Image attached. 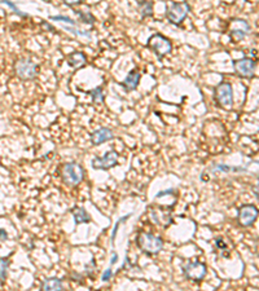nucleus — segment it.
I'll return each instance as SVG.
<instances>
[{
  "label": "nucleus",
  "instance_id": "1",
  "mask_svg": "<svg viewBox=\"0 0 259 291\" xmlns=\"http://www.w3.org/2000/svg\"><path fill=\"white\" fill-rule=\"evenodd\" d=\"M137 247L147 255H157L163 249V239L152 232H140L136 237Z\"/></svg>",
  "mask_w": 259,
  "mask_h": 291
},
{
  "label": "nucleus",
  "instance_id": "2",
  "mask_svg": "<svg viewBox=\"0 0 259 291\" xmlns=\"http://www.w3.org/2000/svg\"><path fill=\"white\" fill-rule=\"evenodd\" d=\"M64 184L67 186L79 185L84 179V170L77 162H67L60 170Z\"/></svg>",
  "mask_w": 259,
  "mask_h": 291
},
{
  "label": "nucleus",
  "instance_id": "3",
  "mask_svg": "<svg viewBox=\"0 0 259 291\" xmlns=\"http://www.w3.org/2000/svg\"><path fill=\"white\" fill-rule=\"evenodd\" d=\"M189 12H191V5L187 1L171 3L166 7V18L170 24L180 26L189 14Z\"/></svg>",
  "mask_w": 259,
  "mask_h": 291
},
{
  "label": "nucleus",
  "instance_id": "4",
  "mask_svg": "<svg viewBox=\"0 0 259 291\" xmlns=\"http://www.w3.org/2000/svg\"><path fill=\"white\" fill-rule=\"evenodd\" d=\"M147 47L151 49L152 52L157 55L158 58H163L165 56H167L168 53H171L172 51L171 40L166 38L165 35H162V34H158V32L153 34L151 38L148 39Z\"/></svg>",
  "mask_w": 259,
  "mask_h": 291
},
{
  "label": "nucleus",
  "instance_id": "5",
  "mask_svg": "<svg viewBox=\"0 0 259 291\" xmlns=\"http://www.w3.org/2000/svg\"><path fill=\"white\" fill-rule=\"evenodd\" d=\"M214 100L223 109H231L233 106V89L231 83L222 82L214 88Z\"/></svg>",
  "mask_w": 259,
  "mask_h": 291
},
{
  "label": "nucleus",
  "instance_id": "6",
  "mask_svg": "<svg viewBox=\"0 0 259 291\" xmlns=\"http://www.w3.org/2000/svg\"><path fill=\"white\" fill-rule=\"evenodd\" d=\"M39 66L32 58H21L14 63V73L22 81H32L38 75Z\"/></svg>",
  "mask_w": 259,
  "mask_h": 291
},
{
  "label": "nucleus",
  "instance_id": "7",
  "mask_svg": "<svg viewBox=\"0 0 259 291\" xmlns=\"http://www.w3.org/2000/svg\"><path fill=\"white\" fill-rule=\"evenodd\" d=\"M182 269L184 277L193 282H201L207 274L206 264L202 262H188L183 265Z\"/></svg>",
  "mask_w": 259,
  "mask_h": 291
},
{
  "label": "nucleus",
  "instance_id": "8",
  "mask_svg": "<svg viewBox=\"0 0 259 291\" xmlns=\"http://www.w3.org/2000/svg\"><path fill=\"white\" fill-rule=\"evenodd\" d=\"M259 211L253 204H244L238 208L237 220L241 227H252L258 218Z\"/></svg>",
  "mask_w": 259,
  "mask_h": 291
},
{
  "label": "nucleus",
  "instance_id": "9",
  "mask_svg": "<svg viewBox=\"0 0 259 291\" xmlns=\"http://www.w3.org/2000/svg\"><path fill=\"white\" fill-rule=\"evenodd\" d=\"M118 163V153L116 150H109L102 157H95L92 159V167L95 170H109L116 167Z\"/></svg>",
  "mask_w": 259,
  "mask_h": 291
},
{
  "label": "nucleus",
  "instance_id": "10",
  "mask_svg": "<svg viewBox=\"0 0 259 291\" xmlns=\"http://www.w3.org/2000/svg\"><path fill=\"white\" fill-rule=\"evenodd\" d=\"M233 69L238 77L252 78L256 71V61L250 57H244L241 60H236L233 62Z\"/></svg>",
  "mask_w": 259,
  "mask_h": 291
},
{
  "label": "nucleus",
  "instance_id": "11",
  "mask_svg": "<svg viewBox=\"0 0 259 291\" xmlns=\"http://www.w3.org/2000/svg\"><path fill=\"white\" fill-rule=\"evenodd\" d=\"M249 32H250V26L245 20H238V18L232 20L231 28H229V35L236 43L241 42L242 39L246 38Z\"/></svg>",
  "mask_w": 259,
  "mask_h": 291
},
{
  "label": "nucleus",
  "instance_id": "12",
  "mask_svg": "<svg viewBox=\"0 0 259 291\" xmlns=\"http://www.w3.org/2000/svg\"><path fill=\"white\" fill-rule=\"evenodd\" d=\"M149 215H151L152 220H153L156 224L161 225L163 228H167L168 225L172 223L171 208H163V207L152 208Z\"/></svg>",
  "mask_w": 259,
  "mask_h": 291
},
{
  "label": "nucleus",
  "instance_id": "13",
  "mask_svg": "<svg viewBox=\"0 0 259 291\" xmlns=\"http://www.w3.org/2000/svg\"><path fill=\"white\" fill-rule=\"evenodd\" d=\"M113 139H114L113 131L110 128H106V127H101V128L94 131L91 134V144L94 146H98V145L108 143V141L113 140Z\"/></svg>",
  "mask_w": 259,
  "mask_h": 291
},
{
  "label": "nucleus",
  "instance_id": "14",
  "mask_svg": "<svg viewBox=\"0 0 259 291\" xmlns=\"http://www.w3.org/2000/svg\"><path fill=\"white\" fill-rule=\"evenodd\" d=\"M140 79H141L140 71L137 70V69H132V70L127 74V77L125 78V81L121 83V86L125 88V91L126 92L135 91V89L137 88V86H139V83H140Z\"/></svg>",
  "mask_w": 259,
  "mask_h": 291
},
{
  "label": "nucleus",
  "instance_id": "15",
  "mask_svg": "<svg viewBox=\"0 0 259 291\" xmlns=\"http://www.w3.org/2000/svg\"><path fill=\"white\" fill-rule=\"evenodd\" d=\"M66 61L69 63V66H71L73 69H82L87 63V56L82 51H75V52L67 55Z\"/></svg>",
  "mask_w": 259,
  "mask_h": 291
},
{
  "label": "nucleus",
  "instance_id": "16",
  "mask_svg": "<svg viewBox=\"0 0 259 291\" xmlns=\"http://www.w3.org/2000/svg\"><path fill=\"white\" fill-rule=\"evenodd\" d=\"M71 215H73L75 224H87L91 221V216L87 212V210L84 207L75 206L71 208Z\"/></svg>",
  "mask_w": 259,
  "mask_h": 291
},
{
  "label": "nucleus",
  "instance_id": "17",
  "mask_svg": "<svg viewBox=\"0 0 259 291\" xmlns=\"http://www.w3.org/2000/svg\"><path fill=\"white\" fill-rule=\"evenodd\" d=\"M40 290L46 291H55V290H64V282L63 280L56 277H51L43 280L42 285H40Z\"/></svg>",
  "mask_w": 259,
  "mask_h": 291
},
{
  "label": "nucleus",
  "instance_id": "18",
  "mask_svg": "<svg viewBox=\"0 0 259 291\" xmlns=\"http://www.w3.org/2000/svg\"><path fill=\"white\" fill-rule=\"evenodd\" d=\"M139 13H140L141 18H148L153 16V3L151 0L139 1Z\"/></svg>",
  "mask_w": 259,
  "mask_h": 291
},
{
  "label": "nucleus",
  "instance_id": "19",
  "mask_svg": "<svg viewBox=\"0 0 259 291\" xmlns=\"http://www.w3.org/2000/svg\"><path fill=\"white\" fill-rule=\"evenodd\" d=\"M88 93L91 96L92 102L96 104V105H97V104H104V101H105V95H104V89H102V87H95L94 89H91Z\"/></svg>",
  "mask_w": 259,
  "mask_h": 291
},
{
  "label": "nucleus",
  "instance_id": "20",
  "mask_svg": "<svg viewBox=\"0 0 259 291\" xmlns=\"http://www.w3.org/2000/svg\"><path fill=\"white\" fill-rule=\"evenodd\" d=\"M75 14H77L78 18H79V21L83 22V24L86 25H94L95 21H96V18H95V16L91 12L78 9V11H75Z\"/></svg>",
  "mask_w": 259,
  "mask_h": 291
},
{
  "label": "nucleus",
  "instance_id": "21",
  "mask_svg": "<svg viewBox=\"0 0 259 291\" xmlns=\"http://www.w3.org/2000/svg\"><path fill=\"white\" fill-rule=\"evenodd\" d=\"M8 268H9V260L0 259V282L3 284L7 280Z\"/></svg>",
  "mask_w": 259,
  "mask_h": 291
},
{
  "label": "nucleus",
  "instance_id": "22",
  "mask_svg": "<svg viewBox=\"0 0 259 291\" xmlns=\"http://www.w3.org/2000/svg\"><path fill=\"white\" fill-rule=\"evenodd\" d=\"M64 29L69 32H73L74 35L77 36H84V38L91 39V34L90 31H84V30H79V29H75V26H64Z\"/></svg>",
  "mask_w": 259,
  "mask_h": 291
},
{
  "label": "nucleus",
  "instance_id": "23",
  "mask_svg": "<svg viewBox=\"0 0 259 291\" xmlns=\"http://www.w3.org/2000/svg\"><path fill=\"white\" fill-rule=\"evenodd\" d=\"M0 3L5 4V5H8V7L11 8L12 11H13V13H16V14H17V16H20V17H28V14L20 11V8H18L17 5H16V4H14V3H12L11 0H0Z\"/></svg>",
  "mask_w": 259,
  "mask_h": 291
},
{
  "label": "nucleus",
  "instance_id": "24",
  "mask_svg": "<svg viewBox=\"0 0 259 291\" xmlns=\"http://www.w3.org/2000/svg\"><path fill=\"white\" fill-rule=\"evenodd\" d=\"M49 20H52V21H60L64 22V24L70 25V26H75L77 22L73 21L70 17H67V16H52V17H49Z\"/></svg>",
  "mask_w": 259,
  "mask_h": 291
},
{
  "label": "nucleus",
  "instance_id": "25",
  "mask_svg": "<svg viewBox=\"0 0 259 291\" xmlns=\"http://www.w3.org/2000/svg\"><path fill=\"white\" fill-rule=\"evenodd\" d=\"M130 216H131V214L126 215V216H123V218L119 219V220L116 223V225H114V229H113V232H112V243L113 245H114V241H116V235H117V232H118V229H119V225L122 224V223H125V221L130 218Z\"/></svg>",
  "mask_w": 259,
  "mask_h": 291
},
{
  "label": "nucleus",
  "instance_id": "26",
  "mask_svg": "<svg viewBox=\"0 0 259 291\" xmlns=\"http://www.w3.org/2000/svg\"><path fill=\"white\" fill-rule=\"evenodd\" d=\"M112 276H113V269H112V265H110L108 269L104 270V273H102L101 276V280L104 281V282H108V281L112 278Z\"/></svg>",
  "mask_w": 259,
  "mask_h": 291
},
{
  "label": "nucleus",
  "instance_id": "27",
  "mask_svg": "<svg viewBox=\"0 0 259 291\" xmlns=\"http://www.w3.org/2000/svg\"><path fill=\"white\" fill-rule=\"evenodd\" d=\"M40 28L44 30V31H51V32H56V29L53 28L52 25L49 24V22L47 21H42L40 22Z\"/></svg>",
  "mask_w": 259,
  "mask_h": 291
},
{
  "label": "nucleus",
  "instance_id": "28",
  "mask_svg": "<svg viewBox=\"0 0 259 291\" xmlns=\"http://www.w3.org/2000/svg\"><path fill=\"white\" fill-rule=\"evenodd\" d=\"M211 171H219V172H229L235 171V169H229L227 166H215L214 169H211Z\"/></svg>",
  "mask_w": 259,
  "mask_h": 291
},
{
  "label": "nucleus",
  "instance_id": "29",
  "mask_svg": "<svg viewBox=\"0 0 259 291\" xmlns=\"http://www.w3.org/2000/svg\"><path fill=\"white\" fill-rule=\"evenodd\" d=\"M215 246H217V249L218 250H227V245L224 243V241L222 238H217L215 239Z\"/></svg>",
  "mask_w": 259,
  "mask_h": 291
},
{
  "label": "nucleus",
  "instance_id": "30",
  "mask_svg": "<svg viewBox=\"0 0 259 291\" xmlns=\"http://www.w3.org/2000/svg\"><path fill=\"white\" fill-rule=\"evenodd\" d=\"M63 1L66 4V5H69V7H77L79 4H82L83 0H63Z\"/></svg>",
  "mask_w": 259,
  "mask_h": 291
},
{
  "label": "nucleus",
  "instance_id": "31",
  "mask_svg": "<svg viewBox=\"0 0 259 291\" xmlns=\"http://www.w3.org/2000/svg\"><path fill=\"white\" fill-rule=\"evenodd\" d=\"M8 238V234L7 232L4 231V229L0 228V241H5V239Z\"/></svg>",
  "mask_w": 259,
  "mask_h": 291
},
{
  "label": "nucleus",
  "instance_id": "32",
  "mask_svg": "<svg viewBox=\"0 0 259 291\" xmlns=\"http://www.w3.org/2000/svg\"><path fill=\"white\" fill-rule=\"evenodd\" d=\"M171 193H174V190L167 189V190H163V192H160V193L157 194V197L160 198V197H163V196H166V194H171Z\"/></svg>",
  "mask_w": 259,
  "mask_h": 291
},
{
  "label": "nucleus",
  "instance_id": "33",
  "mask_svg": "<svg viewBox=\"0 0 259 291\" xmlns=\"http://www.w3.org/2000/svg\"><path fill=\"white\" fill-rule=\"evenodd\" d=\"M117 260H118V255H117V253H113L112 260H110V265H113V264H116L117 263Z\"/></svg>",
  "mask_w": 259,
  "mask_h": 291
},
{
  "label": "nucleus",
  "instance_id": "34",
  "mask_svg": "<svg viewBox=\"0 0 259 291\" xmlns=\"http://www.w3.org/2000/svg\"><path fill=\"white\" fill-rule=\"evenodd\" d=\"M253 192H254V194H256L257 198H258V200H259V184H258V185L254 186V189H253Z\"/></svg>",
  "mask_w": 259,
  "mask_h": 291
}]
</instances>
